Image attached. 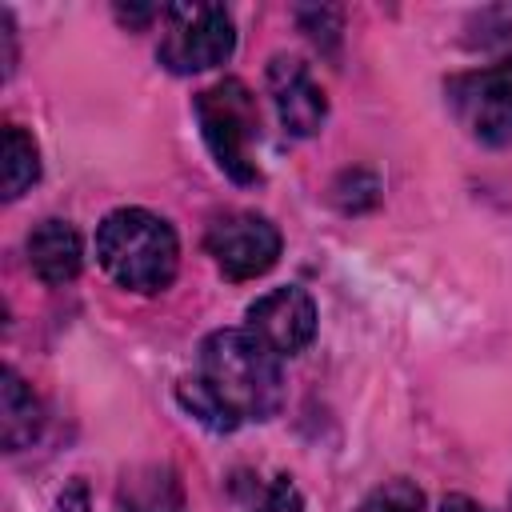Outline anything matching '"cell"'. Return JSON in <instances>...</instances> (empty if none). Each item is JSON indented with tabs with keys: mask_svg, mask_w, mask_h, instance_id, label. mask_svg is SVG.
Here are the masks:
<instances>
[{
	"mask_svg": "<svg viewBox=\"0 0 512 512\" xmlns=\"http://www.w3.org/2000/svg\"><path fill=\"white\" fill-rule=\"evenodd\" d=\"M40 424H44L40 400L12 368H4V376H0V440H4V448L8 452L28 448L40 436Z\"/></svg>",
	"mask_w": 512,
	"mask_h": 512,
	"instance_id": "10",
	"label": "cell"
},
{
	"mask_svg": "<svg viewBox=\"0 0 512 512\" xmlns=\"http://www.w3.org/2000/svg\"><path fill=\"white\" fill-rule=\"evenodd\" d=\"M356 512H424V496L416 484L408 480H388L384 488H376Z\"/></svg>",
	"mask_w": 512,
	"mask_h": 512,
	"instance_id": "13",
	"label": "cell"
},
{
	"mask_svg": "<svg viewBox=\"0 0 512 512\" xmlns=\"http://www.w3.org/2000/svg\"><path fill=\"white\" fill-rule=\"evenodd\" d=\"M4 200H16L24 188L36 184L40 176V156H36V144L24 128L8 124L4 128Z\"/></svg>",
	"mask_w": 512,
	"mask_h": 512,
	"instance_id": "12",
	"label": "cell"
},
{
	"mask_svg": "<svg viewBox=\"0 0 512 512\" xmlns=\"http://www.w3.org/2000/svg\"><path fill=\"white\" fill-rule=\"evenodd\" d=\"M112 512H180V484L160 464L136 468L120 480Z\"/></svg>",
	"mask_w": 512,
	"mask_h": 512,
	"instance_id": "11",
	"label": "cell"
},
{
	"mask_svg": "<svg viewBox=\"0 0 512 512\" xmlns=\"http://www.w3.org/2000/svg\"><path fill=\"white\" fill-rule=\"evenodd\" d=\"M208 256L228 280H256L264 276L280 256V232L256 212H228L212 220L204 236Z\"/></svg>",
	"mask_w": 512,
	"mask_h": 512,
	"instance_id": "6",
	"label": "cell"
},
{
	"mask_svg": "<svg viewBox=\"0 0 512 512\" xmlns=\"http://www.w3.org/2000/svg\"><path fill=\"white\" fill-rule=\"evenodd\" d=\"M0 40H4V76L16 68V28H12V16L0 8Z\"/></svg>",
	"mask_w": 512,
	"mask_h": 512,
	"instance_id": "15",
	"label": "cell"
},
{
	"mask_svg": "<svg viewBox=\"0 0 512 512\" xmlns=\"http://www.w3.org/2000/svg\"><path fill=\"white\" fill-rule=\"evenodd\" d=\"M196 120L204 132L208 152L216 156L220 172H228L236 184H252L260 176L256 168V140H260V112L256 96L240 80H220L196 96Z\"/></svg>",
	"mask_w": 512,
	"mask_h": 512,
	"instance_id": "3",
	"label": "cell"
},
{
	"mask_svg": "<svg viewBox=\"0 0 512 512\" xmlns=\"http://www.w3.org/2000/svg\"><path fill=\"white\" fill-rule=\"evenodd\" d=\"M448 104L480 144H492V148L508 144L512 140V56L492 68L448 80Z\"/></svg>",
	"mask_w": 512,
	"mask_h": 512,
	"instance_id": "5",
	"label": "cell"
},
{
	"mask_svg": "<svg viewBox=\"0 0 512 512\" xmlns=\"http://www.w3.org/2000/svg\"><path fill=\"white\" fill-rule=\"evenodd\" d=\"M248 332L264 340L276 356H296L316 336V304L304 288H272L248 308Z\"/></svg>",
	"mask_w": 512,
	"mask_h": 512,
	"instance_id": "7",
	"label": "cell"
},
{
	"mask_svg": "<svg viewBox=\"0 0 512 512\" xmlns=\"http://www.w3.org/2000/svg\"><path fill=\"white\" fill-rule=\"evenodd\" d=\"M268 92H272V104H276L284 132H292V136H316L320 132V124L328 116V100H324L320 84L312 80V72L296 56H276L268 64Z\"/></svg>",
	"mask_w": 512,
	"mask_h": 512,
	"instance_id": "8",
	"label": "cell"
},
{
	"mask_svg": "<svg viewBox=\"0 0 512 512\" xmlns=\"http://www.w3.org/2000/svg\"><path fill=\"white\" fill-rule=\"evenodd\" d=\"M444 512H488V508L476 504L472 496H448V500H444Z\"/></svg>",
	"mask_w": 512,
	"mask_h": 512,
	"instance_id": "16",
	"label": "cell"
},
{
	"mask_svg": "<svg viewBox=\"0 0 512 512\" xmlns=\"http://www.w3.org/2000/svg\"><path fill=\"white\" fill-rule=\"evenodd\" d=\"M248 512H304V500H300V492L288 476H276L264 488H252Z\"/></svg>",
	"mask_w": 512,
	"mask_h": 512,
	"instance_id": "14",
	"label": "cell"
},
{
	"mask_svg": "<svg viewBox=\"0 0 512 512\" xmlns=\"http://www.w3.org/2000/svg\"><path fill=\"white\" fill-rule=\"evenodd\" d=\"M180 400L208 428L268 420L284 400L280 356L248 328H220L200 344L196 376L180 384Z\"/></svg>",
	"mask_w": 512,
	"mask_h": 512,
	"instance_id": "1",
	"label": "cell"
},
{
	"mask_svg": "<svg viewBox=\"0 0 512 512\" xmlns=\"http://www.w3.org/2000/svg\"><path fill=\"white\" fill-rule=\"evenodd\" d=\"M164 36H160V64L168 72H204L232 56L236 48V24L232 12L220 4H172L160 12Z\"/></svg>",
	"mask_w": 512,
	"mask_h": 512,
	"instance_id": "4",
	"label": "cell"
},
{
	"mask_svg": "<svg viewBox=\"0 0 512 512\" xmlns=\"http://www.w3.org/2000/svg\"><path fill=\"white\" fill-rule=\"evenodd\" d=\"M80 264H84V248L68 220H40L28 232V268L36 272V280L60 288L76 280Z\"/></svg>",
	"mask_w": 512,
	"mask_h": 512,
	"instance_id": "9",
	"label": "cell"
},
{
	"mask_svg": "<svg viewBox=\"0 0 512 512\" xmlns=\"http://www.w3.org/2000/svg\"><path fill=\"white\" fill-rule=\"evenodd\" d=\"M96 256L120 288L160 292L176 276L180 244L164 216L148 208H116L96 228Z\"/></svg>",
	"mask_w": 512,
	"mask_h": 512,
	"instance_id": "2",
	"label": "cell"
}]
</instances>
